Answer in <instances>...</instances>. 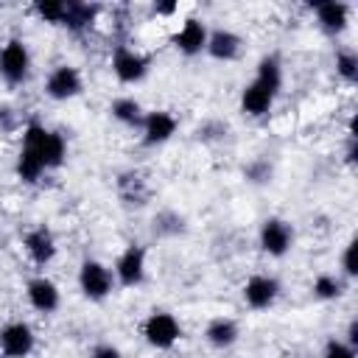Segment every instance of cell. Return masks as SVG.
Masks as SVG:
<instances>
[{"label": "cell", "mask_w": 358, "mask_h": 358, "mask_svg": "<svg viewBox=\"0 0 358 358\" xmlns=\"http://www.w3.org/2000/svg\"><path fill=\"white\" fill-rule=\"evenodd\" d=\"M20 151L34 157L45 171H56L67 159V137L56 129H48L39 120H28L22 129Z\"/></svg>", "instance_id": "6da1fadb"}, {"label": "cell", "mask_w": 358, "mask_h": 358, "mask_svg": "<svg viewBox=\"0 0 358 358\" xmlns=\"http://www.w3.org/2000/svg\"><path fill=\"white\" fill-rule=\"evenodd\" d=\"M78 291L84 299L90 302H103L112 296V291L117 288L115 282V274H112V266H106L103 260H95V257H84L81 266H78Z\"/></svg>", "instance_id": "7a4b0ae2"}, {"label": "cell", "mask_w": 358, "mask_h": 358, "mask_svg": "<svg viewBox=\"0 0 358 358\" xmlns=\"http://www.w3.org/2000/svg\"><path fill=\"white\" fill-rule=\"evenodd\" d=\"M143 341L151 350H171L182 338V322L171 310H151L140 324Z\"/></svg>", "instance_id": "3957f363"}, {"label": "cell", "mask_w": 358, "mask_h": 358, "mask_svg": "<svg viewBox=\"0 0 358 358\" xmlns=\"http://www.w3.org/2000/svg\"><path fill=\"white\" fill-rule=\"evenodd\" d=\"M31 64H34V59H31L28 42L20 39V36L6 39V45L0 48V78L8 87H20V84L28 81Z\"/></svg>", "instance_id": "277c9868"}, {"label": "cell", "mask_w": 358, "mask_h": 358, "mask_svg": "<svg viewBox=\"0 0 358 358\" xmlns=\"http://www.w3.org/2000/svg\"><path fill=\"white\" fill-rule=\"evenodd\" d=\"M294 238L296 235H294L291 221H285L280 215L263 218V224L257 229V246H260V252L268 255V257H274V260H280V257H285L291 252Z\"/></svg>", "instance_id": "5b68a950"}, {"label": "cell", "mask_w": 358, "mask_h": 358, "mask_svg": "<svg viewBox=\"0 0 358 358\" xmlns=\"http://www.w3.org/2000/svg\"><path fill=\"white\" fill-rule=\"evenodd\" d=\"M109 67H112V76L120 81V84H140L148 73H151V59L129 45H115L112 50V59H109Z\"/></svg>", "instance_id": "8992f818"}, {"label": "cell", "mask_w": 358, "mask_h": 358, "mask_svg": "<svg viewBox=\"0 0 358 358\" xmlns=\"http://www.w3.org/2000/svg\"><path fill=\"white\" fill-rule=\"evenodd\" d=\"M145 268H148V252H145V246L143 243H129L117 255V260L112 266V274H115V282L120 288H137V285L145 282Z\"/></svg>", "instance_id": "52a82bcc"}, {"label": "cell", "mask_w": 358, "mask_h": 358, "mask_svg": "<svg viewBox=\"0 0 358 358\" xmlns=\"http://www.w3.org/2000/svg\"><path fill=\"white\" fill-rule=\"evenodd\" d=\"M280 294H282V282L274 274H263V271L260 274H252L243 282V288H241L243 305L249 310H268V308H274L277 299H280Z\"/></svg>", "instance_id": "ba28073f"}, {"label": "cell", "mask_w": 358, "mask_h": 358, "mask_svg": "<svg viewBox=\"0 0 358 358\" xmlns=\"http://www.w3.org/2000/svg\"><path fill=\"white\" fill-rule=\"evenodd\" d=\"M137 131H140L143 145L157 148V145H165L168 140H173V134L179 131V117L168 109H151L143 115V123Z\"/></svg>", "instance_id": "9c48e42d"}, {"label": "cell", "mask_w": 358, "mask_h": 358, "mask_svg": "<svg viewBox=\"0 0 358 358\" xmlns=\"http://www.w3.org/2000/svg\"><path fill=\"white\" fill-rule=\"evenodd\" d=\"M84 92V78L76 64H56L45 78V95L50 101H73Z\"/></svg>", "instance_id": "30bf717a"}, {"label": "cell", "mask_w": 358, "mask_h": 358, "mask_svg": "<svg viewBox=\"0 0 358 358\" xmlns=\"http://www.w3.org/2000/svg\"><path fill=\"white\" fill-rule=\"evenodd\" d=\"M36 347V333L28 322L17 319L0 327V358H28Z\"/></svg>", "instance_id": "8fae6325"}, {"label": "cell", "mask_w": 358, "mask_h": 358, "mask_svg": "<svg viewBox=\"0 0 358 358\" xmlns=\"http://www.w3.org/2000/svg\"><path fill=\"white\" fill-rule=\"evenodd\" d=\"M22 249H25L28 260H31L36 268L50 266V263L56 260V255H59L56 235H53V229L45 227V224H36V227H31V229L22 235Z\"/></svg>", "instance_id": "7c38bea8"}, {"label": "cell", "mask_w": 358, "mask_h": 358, "mask_svg": "<svg viewBox=\"0 0 358 358\" xmlns=\"http://www.w3.org/2000/svg\"><path fill=\"white\" fill-rule=\"evenodd\" d=\"M207 36H210L207 22L199 20V17H187V20L173 31L171 45H173L182 56L193 59V56H201V53H204V48H207Z\"/></svg>", "instance_id": "4fadbf2b"}, {"label": "cell", "mask_w": 358, "mask_h": 358, "mask_svg": "<svg viewBox=\"0 0 358 358\" xmlns=\"http://www.w3.org/2000/svg\"><path fill=\"white\" fill-rule=\"evenodd\" d=\"M25 299H28V305H31L36 313L50 316V313H56L59 305H62V288H59L50 277L36 274V277H31V280L25 282Z\"/></svg>", "instance_id": "5bb4252c"}, {"label": "cell", "mask_w": 358, "mask_h": 358, "mask_svg": "<svg viewBox=\"0 0 358 358\" xmlns=\"http://www.w3.org/2000/svg\"><path fill=\"white\" fill-rule=\"evenodd\" d=\"M350 3H341V0H324V3H316L313 6V17H316V25L324 36H341L347 28H350Z\"/></svg>", "instance_id": "9a60e30c"}, {"label": "cell", "mask_w": 358, "mask_h": 358, "mask_svg": "<svg viewBox=\"0 0 358 358\" xmlns=\"http://www.w3.org/2000/svg\"><path fill=\"white\" fill-rule=\"evenodd\" d=\"M115 193H117V199L123 201V207H131V210L145 207L148 199H151L148 179H145L140 171H134V168L117 173V179H115Z\"/></svg>", "instance_id": "2e32d148"}, {"label": "cell", "mask_w": 358, "mask_h": 358, "mask_svg": "<svg viewBox=\"0 0 358 358\" xmlns=\"http://www.w3.org/2000/svg\"><path fill=\"white\" fill-rule=\"evenodd\" d=\"M243 45H246V42H243V36H241L238 31H232V28H213L210 36H207L204 53H207L210 59H215V62L229 64V62H238V59H241Z\"/></svg>", "instance_id": "e0dca14e"}, {"label": "cell", "mask_w": 358, "mask_h": 358, "mask_svg": "<svg viewBox=\"0 0 358 358\" xmlns=\"http://www.w3.org/2000/svg\"><path fill=\"white\" fill-rule=\"evenodd\" d=\"M274 103H277V95H274L271 90H266L263 84H257L255 78L241 90V112H243L246 117L260 120V117L271 115Z\"/></svg>", "instance_id": "ac0fdd59"}, {"label": "cell", "mask_w": 358, "mask_h": 358, "mask_svg": "<svg viewBox=\"0 0 358 358\" xmlns=\"http://www.w3.org/2000/svg\"><path fill=\"white\" fill-rule=\"evenodd\" d=\"M238 338H241V324L232 316H213L204 327V341L218 352L232 350L238 344Z\"/></svg>", "instance_id": "d6986e66"}, {"label": "cell", "mask_w": 358, "mask_h": 358, "mask_svg": "<svg viewBox=\"0 0 358 358\" xmlns=\"http://www.w3.org/2000/svg\"><path fill=\"white\" fill-rule=\"evenodd\" d=\"M101 6L98 3H84V0H67V11H64V22L62 28H67L70 34H84L98 22Z\"/></svg>", "instance_id": "ffe728a7"}, {"label": "cell", "mask_w": 358, "mask_h": 358, "mask_svg": "<svg viewBox=\"0 0 358 358\" xmlns=\"http://www.w3.org/2000/svg\"><path fill=\"white\" fill-rule=\"evenodd\" d=\"M252 78L257 84H263L266 90H271L274 95H280V90H282V59H280V53L277 50L263 53L257 59V64H255V76Z\"/></svg>", "instance_id": "44dd1931"}, {"label": "cell", "mask_w": 358, "mask_h": 358, "mask_svg": "<svg viewBox=\"0 0 358 358\" xmlns=\"http://www.w3.org/2000/svg\"><path fill=\"white\" fill-rule=\"evenodd\" d=\"M109 115H112V120H117L126 129H140L145 109H143V103L134 95H117L109 103Z\"/></svg>", "instance_id": "7402d4cb"}, {"label": "cell", "mask_w": 358, "mask_h": 358, "mask_svg": "<svg viewBox=\"0 0 358 358\" xmlns=\"http://www.w3.org/2000/svg\"><path fill=\"white\" fill-rule=\"evenodd\" d=\"M151 232L157 238H179L187 232V218L173 207H162L151 218Z\"/></svg>", "instance_id": "603a6c76"}, {"label": "cell", "mask_w": 358, "mask_h": 358, "mask_svg": "<svg viewBox=\"0 0 358 358\" xmlns=\"http://www.w3.org/2000/svg\"><path fill=\"white\" fill-rule=\"evenodd\" d=\"M310 294H313V299H319V302H336V299H341V296L347 294V280H344L341 274L322 271V274L313 277Z\"/></svg>", "instance_id": "cb8c5ba5"}, {"label": "cell", "mask_w": 358, "mask_h": 358, "mask_svg": "<svg viewBox=\"0 0 358 358\" xmlns=\"http://www.w3.org/2000/svg\"><path fill=\"white\" fill-rule=\"evenodd\" d=\"M333 67H336V76L344 84L352 87L358 81V53L352 48H338L336 56H333Z\"/></svg>", "instance_id": "d4e9b609"}, {"label": "cell", "mask_w": 358, "mask_h": 358, "mask_svg": "<svg viewBox=\"0 0 358 358\" xmlns=\"http://www.w3.org/2000/svg\"><path fill=\"white\" fill-rule=\"evenodd\" d=\"M31 11L39 17V22L62 25L64 22V11H67V0H36L31 6Z\"/></svg>", "instance_id": "484cf974"}, {"label": "cell", "mask_w": 358, "mask_h": 358, "mask_svg": "<svg viewBox=\"0 0 358 358\" xmlns=\"http://www.w3.org/2000/svg\"><path fill=\"white\" fill-rule=\"evenodd\" d=\"M243 179L249 185H268L274 179V162L266 157H255L243 165Z\"/></svg>", "instance_id": "4316f807"}, {"label": "cell", "mask_w": 358, "mask_h": 358, "mask_svg": "<svg viewBox=\"0 0 358 358\" xmlns=\"http://www.w3.org/2000/svg\"><path fill=\"white\" fill-rule=\"evenodd\" d=\"M227 134H229V123L227 120L210 117V120L196 126V140H201V143H221V140H227Z\"/></svg>", "instance_id": "83f0119b"}, {"label": "cell", "mask_w": 358, "mask_h": 358, "mask_svg": "<svg viewBox=\"0 0 358 358\" xmlns=\"http://www.w3.org/2000/svg\"><path fill=\"white\" fill-rule=\"evenodd\" d=\"M338 266H341L338 274H341L344 280H355V274H358V266H355V238L344 243L341 257H338Z\"/></svg>", "instance_id": "f1b7e54d"}, {"label": "cell", "mask_w": 358, "mask_h": 358, "mask_svg": "<svg viewBox=\"0 0 358 358\" xmlns=\"http://www.w3.org/2000/svg\"><path fill=\"white\" fill-rule=\"evenodd\" d=\"M322 358H358V350H352L344 338H327Z\"/></svg>", "instance_id": "f546056e"}, {"label": "cell", "mask_w": 358, "mask_h": 358, "mask_svg": "<svg viewBox=\"0 0 358 358\" xmlns=\"http://www.w3.org/2000/svg\"><path fill=\"white\" fill-rule=\"evenodd\" d=\"M179 11V3L176 0H157L154 6H151V14L154 17H173Z\"/></svg>", "instance_id": "4dcf8cb0"}, {"label": "cell", "mask_w": 358, "mask_h": 358, "mask_svg": "<svg viewBox=\"0 0 358 358\" xmlns=\"http://www.w3.org/2000/svg\"><path fill=\"white\" fill-rule=\"evenodd\" d=\"M90 358H123V352L115 344H95L92 352H90Z\"/></svg>", "instance_id": "1f68e13d"}, {"label": "cell", "mask_w": 358, "mask_h": 358, "mask_svg": "<svg viewBox=\"0 0 358 358\" xmlns=\"http://www.w3.org/2000/svg\"><path fill=\"white\" fill-rule=\"evenodd\" d=\"M0 129H14V112L11 106H0Z\"/></svg>", "instance_id": "d6a6232c"}, {"label": "cell", "mask_w": 358, "mask_h": 358, "mask_svg": "<svg viewBox=\"0 0 358 358\" xmlns=\"http://www.w3.org/2000/svg\"><path fill=\"white\" fill-rule=\"evenodd\" d=\"M344 341H347L352 350H358V322H355V319L347 324V338H344Z\"/></svg>", "instance_id": "836d02e7"}]
</instances>
